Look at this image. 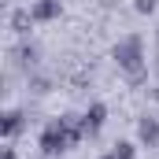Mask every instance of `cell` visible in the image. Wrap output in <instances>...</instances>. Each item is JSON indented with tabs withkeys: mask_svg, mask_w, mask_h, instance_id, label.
I'll return each mask as SVG.
<instances>
[{
	"mask_svg": "<svg viewBox=\"0 0 159 159\" xmlns=\"http://www.w3.org/2000/svg\"><path fill=\"white\" fill-rule=\"evenodd\" d=\"M81 137H85V129H81L78 115H59V119H52L41 129V152H44V156H59V152H67L70 144H78Z\"/></svg>",
	"mask_w": 159,
	"mask_h": 159,
	"instance_id": "6da1fadb",
	"label": "cell"
},
{
	"mask_svg": "<svg viewBox=\"0 0 159 159\" xmlns=\"http://www.w3.org/2000/svg\"><path fill=\"white\" fill-rule=\"evenodd\" d=\"M115 63H119V70H126V78L129 85H137V81H144V41L137 37V34H126V37L115 44Z\"/></svg>",
	"mask_w": 159,
	"mask_h": 159,
	"instance_id": "7a4b0ae2",
	"label": "cell"
},
{
	"mask_svg": "<svg viewBox=\"0 0 159 159\" xmlns=\"http://www.w3.org/2000/svg\"><path fill=\"white\" fill-rule=\"evenodd\" d=\"M7 56H11V63H15L19 70H26V74H30V70L37 67V59H41V48L34 44V41L22 37L19 44H11V52H7Z\"/></svg>",
	"mask_w": 159,
	"mask_h": 159,
	"instance_id": "3957f363",
	"label": "cell"
},
{
	"mask_svg": "<svg viewBox=\"0 0 159 159\" xmlns=\"http://www.w3.org/2000/svg\"><path fill=\"white\" fill-rule=\"evenodd\" d=\"M137 137H141V144L159 148V115H141V122H137Z\"/></svg>",
	"mask_w": 159,
	"mask_h": 159,
	"instance_id": "277c9868",
	"label": "cell"
},
{
	"mask_svg": "<svg viewBox=\"0 0 159 159\" xmlns=\"http://www.w3.org/2000/svg\"><path fill=\"white\" fill-rule=\"evenodd\" d=\"M22 129H26V115H22L19 107H7V111H4V119H0V133L11 141V137H19Z\"/></svg>",
	"mask_w": 159,
	"mask_h": 159,
	"instance_id": "5b68a950",
	"label": "cell"
},
{
	"mask_svg": "<svg viewBox=\"0 0 159 159\" xmlns=\"http://www.w3.org/2000/svg\"><path fill=\"white\" fill-rule=\"evenodd\" d=\"M59 11H63L59 0H34V4H30L34 22H52V19H59Z\"/></svg>",
	"mask_w": 159,
	"mask_h": 159,
	"instance_id": "8992f818",
	"label": "cell"
},
{
	"mask_svg": "<svg viewBox=\"0 0 159 159\" xmlns=\"http://www.w3.org/2000/svg\"><path fill=\"white\" fill-rule=\"evenodd\" d=\"M104 115H107V107H104V104H93V107L81 115V129H85V137H96V133H100Z\"/></svg>",
	"mask_w": 159,
	"mask_h": 159,
	"instance_id": "52a82bcc",
	"label": "cell"
},
{
	"mask_svg": "<svg viewBox=\"0 0 159 159\" xmlns=\"http://www.w3.org/2000/svg\"><path fill=\"white\" fill-rule=\"evenodd\" d=\"M26 89H30L34 96H44V93L52 89V78H44V74H37V70H30V74H26Z\"/></svg>",
	"mask_w": 159,
	"mask_h": 159,
	"instance_id": "ba28073f",
	"label": "cell"
},
{
	"mask_svg": "<svg viewBox=\"0 0 159 159\" xmlns=\"http://www.w3.org/2000/svg\"><path fill=\"white\" fill-rule=\"evenodd\" d=\"M30 22H34L30 7H26V11H11V30H15L19 37H26V34H30Z\"/></svg>",
	"mask_w": 159,
	"mask_h": 159,
	"instance_id": "9c48e42d",
	"label": "cell"
},
{
	"mask_svg": "<svg viewBox=\"0 0 159 159\" xmlns=\"http://www.w3.org/2000/svg\"><path fill=\"white\" fill-rule=\"evenodd\" d=\"M100 159H133V144L129 141H119V144H111L107 156H100Z\"/></svg>",
	"mask_w": 159,
	"mask_h": 159,
	"instance_id": "30bf717a",
	"label": "cell"
},
{
	"mask_svg": "<svg viewBox=\"0 0 159 159\" xmlns=\"http://www.w3.org/2000/svg\"><path fill=\"white\" fill-rule=\"evenodd\" d=\"M133 7H137L141 15H148V11H156V0H133Z\"/></svg>",
	"mask_w": 159,
	"mask_h": 159,
	"instance_id": "8fae6325",
	"label": "cell"
},
{
	"mask_svg": "<svg viewBox=\"0 0 159 159\" xmlns=\"http://www.w3.org/2000/svg\"><path fill=\"white\" fill-rule=\"evenodd\" d=\"M0 159H19V156H15V148H4V152H0Z\"/></svg>",
	"mask_w": 159,
	"mask_h": 159,
	"instance_id": "7c38bea8",
	"label": "cell"
}]
</instances>
